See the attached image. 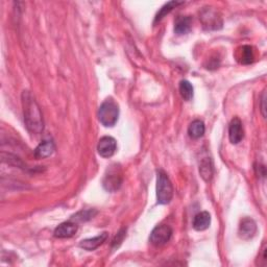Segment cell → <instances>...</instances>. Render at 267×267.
<instances>
[{"label":"cell","instance_id":"cell-14","mask_svg":"<svg viewBox=\"0 0 267 267\" xmlns=\"http://www.w3.org/2000/svg\"><path fill=\"white\" fill-rule=\"evenodd\" d=\"M211 224V215L203 211V212L198 213L193 219V228L196 231H205Z\"/></svg>","mask_w":267,"mask_h":267},{"label":"cell","instance_id":"cell-17","mask_svg":"<svg viewBox=\"0 0 267 267\" xmlns=\"http://www.w3.org/2000/svg\"><path fill=\"white\" fill-rule=\"evenodd\" d=\"M205 131H206L205 123H203L201 120H194L190 123V125H189L188 134L192 139H200V137L203 136Z\"/></svg>","mask_w":267,"mask_h":267},{"label":"cell","instance_id":"cell-2","mask_svg":"<svg viewBox=\"0 0 267 267\" xmlns=\"http://www.w3.org/2000/svg\"><path fill=\"white\" fill-rule=\"evenodd\" d=\"M119 117V107L112 98L105 100L98 110V119L102 125L111 128L114 126Z\"/></svg>","mask_w":267,"mask_h":267},{"label":"cell","instance_id":"cell-19","mask_svg":"<svg viewBox=\"0 0 267 267\" xmlns=\"http://www.w3.org/2000/svg\"><path fill=\"white\" fill-rule=\"evenodd\" d=\"M181 4H183V2H179V1H169V2H167L165 5L162 6V9H161L158 12L156 18H154V23L159 22V21L162 20L167 15V14H169L174 8H177L178 5H181Z\"/></svg>","mask_w":267,"mask_h":267},{"label":"cell","instance_id":"cell-18","mask_svg":"<svg viewBox=\"0 0 267 267\" xmlns=\"http://www.w3.org/2000/svg\"><path fill=\"white\" fill-rule=\"evenodd\" d=\"M193 86L191 85L190 82L188 81H182L180 83V93L183 97V100L189 101L192 100L193 97Z\"/></svg>","mask_w":267,"mask_h":267},{"label":"cell","instance_id":"cell-13","mask_svg":"<svg viewBox=\"0 0 267 267\" xmlns=\"http://www.w3.org/2000/svg\"><path fill=\"white\" fill-rule=\"evenodd\" d=\"M192 19L189 16H180L178 17L177 21L174 23V33L182 36V34H186L191 30Z\"/></svg>","mask_w":267,"mask_h":267},{"label":"cell","instance_id":"cell-11","mask_svg":"<svg viewBox=\"0 0 267 267\" xmlns=\"http://www.w3.org/2000/svg\"><path fill=\"white\" fill-rule=\"evenodd\" d=\"M108 239V233L107 232H104V233H101L100 235H98L94 238H89V239H85V240L81 241L80 243V248L83 249L85 250L91 251L94 250L97 248H100V245L107 240Z\"/></svg>","mask_w":267,"mask_h":267},{"label":"cell","instance_id":"cell-8","mask_svg":"<svg viewBox=\"0 0 267 267\" xmlns=\"http://www.w3.org/2000/svg\"><path fill=\"white\" fill-rule=\"evenodd\" d=\"M244 137V131L242 122L238 117H235L232 119V121L229 126V138L231 143L238 144L239 142L242 141Z\"/></svg>","mask_w":267,"mask_h":267},{"label":"cell","instance_id":"cell-22","mask_svg":"<svg viewBox=\"0 0 267 267\" xmlns=\"http://www.w3.org/2000/svg\"><path fill=\"white\" fill-rule=\"evenodd\" d=\"M265 102H266V91H264L263 94H262V97H261V111H262V115L264 117L266 116V105H265Z\"/></svg>","mask_w":267,"mask_h":267},{"label":"cell","instance_id":"cell-21","mask_svg":"<svg viewBox=\"0 0 267 267\" xmlns=\"http://www.w3.org/2000/svg\"><path fill=\"white\" fill-rule=\"evenodd\" d=\"M124 231H121L120 233H118L116 238L114 239V241H113V247L114 248H118L119 247V244H120L123 240V238H124Z\"/></svg>","mask_w":267,"mask_h":267},{"label":"cell","instance_id":"cell-20","mask_svg":"<svg viewBox=\"0 0 267 267\" xmlns=\"http://www.w3.org/2000/svg\"><path fill=\"white\" fill-rule=\"evenodd\" d=\"M96 214V212L93 213L92 210H87V211H81L80 213H77L74 218L79 219L81 221H83V220H88L90 218H93V216Z\"/></svg>","mask_w":267,"mask_h":267},{"label":"cell","instance_id":"cell-12","mask_svg":"<svg viewBox=\"0 0 267 267\" xmlns=\"http://www.w3.org/2000/svg\"><path fill=\"white\" fill-rule=\"evenodd\" d=\"M54 150H55V146L51 140H44V141H42L37 146V149L34 150V157L37 159L48 158L53 153Z\"/></svg>","mask_w":267,"mask_h":267},{"label":"cell","instance_id":"cell-7","mask_svg":"<svg viewBox=\"0 0 267 267\" xmlns=\"http://www.w3.org/2000/svg\"><path fill=\"white\" fill-rule=\"evenodd\" d=\"M117 150L116 140L111 136L102 137L97 145V151L102 158H111Z\"/></svg>","mask_w":267,"mask_h":267},{"label":"cell","instance_id":"cell-5","mask_svg":"<svg viewBox=\"0 0 267 267\" xmlns=\"http://www.w3.org/2000/svg\"><path fill=\"white\" fill-rule=\"evenodd\" d=\"M171 236L172 229L167 224H160L152 230L150 240L151 244L156 245V247H162L170 240Z\"/></svg>","mask_w":267,"mask_h":267},{"label":"cell","instance_id":"cell-15","mask_svg":"<svg viewBox=\"0 0 267 267\" xmlns=\"http://www.w3.org/2000/svg\"><path fill=\"white\" fill-rule=\"evenodd\" d=\"M237 60L241 64H250L255 60V53L252 50V47L249 45H244L238 49L237 51Z\"/></svg>","mask_w":267,"mask_h":267},{"label":"cell","instance_id":"cell-6","mask_svg":"<svg viewBox=\"0 0 267 267\" xmlns=\"http://www.w3.org/2000/svg\"><path fill=\"white\" fill-rule=\"evenodd\" d=\"M200 19L206 30H219L222 27V20L218 13L212 9L203 10L200 14Z\"/></svg>","mask_w":267,"mask_h":267},{"label":"cell","instance_id":"cell-16","mask_svg":"<svg viewBox=\"0 0 267 267\" xmlns=\"http://www.w3.org/2000/svg\"><path fill=\"white\" fill-rule=\"evenodd\" d=\"M200 173L201 178L206 182L211 181L213 177V162L212 159L209 157L202 158L200 163Z\"/></svg>","mask_w":267,"mask_h":267},{"label":"cell","instance_id":"cell-4","mask_svg":"<svg viewBox=\"0 0 267 267\" xmlns=\"http://www.w3.org/2000/svg\"><path fill=\"white\" fill-rule=\"evenodd\" d=\"M123 181L121 168L118 165H112L104 174L102 185L105 190L109 192H115L121 187Z\"/></svg>","mask_w":267,"mask_h":267},{"label":"cell","instance_id":"cell-9","mask_svg":"<svg viewBox=\"0 0 267 267\" xmlns=\"http://www.w3.org/2000/svg\"><path fill=\"white\" fill-rule=\"evenodd\" d=\"M257 233V224L254 219L244 218L241 220L240 226H239V236L240 238L248 240L254 237Z\"/></svg>","mask_w":267,"mask_h":267},{"label":"cell","instance_id":"cell-3","mask_svg":"<svg viewBox=\"0 0 267 267\" xmlns=\"http://www.w3.org/2000/svg\"><path fill=\"white\" fill-rule=\"evenodd\" d=\"M173 198V187L169 178L163 170L158 171L157 200L160 205H167Z\"/></svg>","mask_w":267,"mask_h":267},{"label":"cell","instance_id":"cell-1","mask_svg":"<svg viewBox=\"0 0 267 267\" xmlns=\"http://www.w3.org/2000/svg\"><path fill=\"white\" fill-rule=\"evenodd\" d=\"M23 108L24 123L30 133L39 135L44 129V120L38 102L30 91H23L21 96Z\"/></svg>","mask_w":267,"mask_h":267},{"label":"cell","instance_id":"cell-10","mask_svg":"<svg viewBox=\"0 0 267 267\" xmlns=\"http://www.w3.org/2000/svg\"><path fill=\"white\" fill-rule=\"evenodd\" d=\"M77 232V224L72 221H65L54 230V236L57 238H70Z\"/></svg>","mask_w":267,"mask_h":267}]
</instances>
